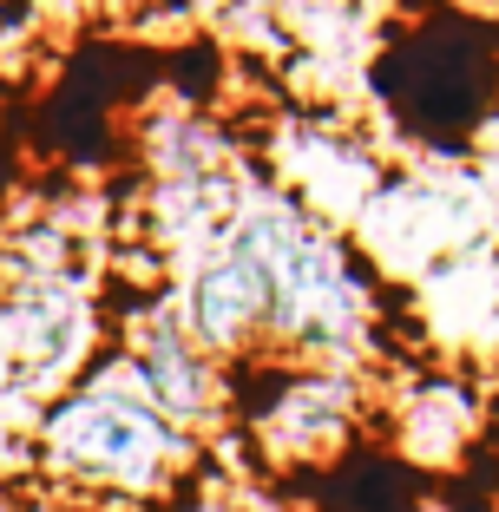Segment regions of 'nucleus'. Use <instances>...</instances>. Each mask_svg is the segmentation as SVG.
<instances>
[{"mask_svg":"<svg viewBox=\"0 0 499 512\" xmlns=\"http://www.w3.org/2000/svg\"><path fill=\"white\" fill-rule=\"evenodd\" d=\"M46 467L73 486H99V493H158L165 473L178 467V427L158 414L145 394L119 388H86L60 401L40 427Z\"/></svg>","mask_w":499,"mask_h":512,"instance_id":"obj_1","label":"nucleus"},{"mask_svg":"<svg viewBox=\"0 0 499 512\" xmlns=\"http://www.w3.org/2000/svg\"><path fill=\"white\" fill-rule=\"evenodd\" d=\"M0 381H7V348H0Z\"/></svg>","mask_w":499,"mask_h":512,"instance_id":"obj_3","label":"nucleus"},{"mask_svg":"<svg viewBox=\"0 0 499 512\" xmlns=\"http://www.w3.org/2000/svg\"><path fill=\"white\" fill-rule=\"evenodd\" d=\"M276 316V263L263 250H230L191 283V335L204 348H237Z\"/></svg>","mask_w":499,"mask_h":512,"instance_id":"obj_2","label":"nucleus"}]
</instances>
